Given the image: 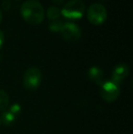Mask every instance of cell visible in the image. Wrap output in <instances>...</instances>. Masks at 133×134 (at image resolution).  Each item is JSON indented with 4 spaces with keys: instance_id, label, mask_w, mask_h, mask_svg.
<instances>
[{
    "instance_id": "1",
    "label": "cell",
    "mask_w": 133,
    "mask_h": 134,
    "mask_svg": "<svg viewBox=\"0 0 133 134\" xmlns=\"http://www.w3.org/2000/svg\"><path fill=\"white\" fill-rule=\"evenodd\" d=\"M20 13L23 19L30 25H38L45 18L44 7L36 0H27L24 2L20 8Z\"/></svg>"
},
{
    "instance_id": "2",
    "label": "cell",
    "mask_w": 133,
    "mask_h": 134,
    "mask_svg": "<svg viewBox=\"0 0 133 134\" xmlns=\"http://www.w3.org/2000/svg\"><path fill=\"white\" fill-rule=\"evenodd\" d=\"M86 5L82 0H70L61 9V15L69 20H78L83 16Z\"/></svg>"
},
{
    "instance_id": "3",
    "label": "cell",
    "mask_w": 133,
    "mask_h": 134,
    "mask_svg": "<svg viewBox=\"0 0 133 134\" xmlns=\"http://www.w3.org/2000/svg\"><path fill=\"white\" fill-rule=\"evenodd\" d=\"M120 94L119 85L116 84L111 80H104L100 85V96L107 102H114Z\"/></svg>"
},
{
    "instance_id": "4",
    "label": "cell",
    "mask_w": 133,
    "mask_h": 134,
    "mask_svg": "<svg viewBox=\"0 0 133 134\" xmlns=\"http://www.w3.org/2000/svg\"><path fill=\"white\" fill-rule=\"evenodd\" d=\"M42 82V73L37 68H29L23 76V85L27 90H36Z\"/></svg>"
},
{
    "instance_id": "5",
    "label": "cell",
    "mask_w": 133,
    "mask_h": 134,
    "mask_svg": "<svg viewBox=\"0 0 133 134\" xmlns=\"http://www.w3.org/2000/svg\"><path fill=\"white\" fill-rule=\"evenodd\" d=\"M88 19L93 25H100L107 19V10L101 4L94 3L88 9Z\"/></svg>"
},
{
    "instance_id": "6",
    "label": "cell",
    "mask_w": 133,
    "mask_h": 134,
    "mask_svg": "<svg viewBox=\"0 0 133 134\" xmlns=\"http://www.w3.org/2000/svg\"><path fill=\"white\" fill-rule=\"evenodd\" d=\"M60 33L65 40L70 41V42H75V41L78 40L81 36L79 27L72 22H67V23L63 24Z\"/></svg>"
},
{
    "instance_id": "7",
    "label": "cell",
    "mask_w": 133,
    "mask_h": 134,
    "mask_svg": "<svg viewBox=\"0 0 133 134\" xmlns=\"http://www.w3.org/2000/svg\"><path fill=\"white\" fill-rule=\"evenodd\" d=\"M130 73V68L127 64L119 63L113 69L111 72V80L116 84L119 85L125 79L128 77Z\"/></svg>"
},
{
    "instance_id": "8",
    "label": "cell",
    "mask_w": 133,
    "mask_h": 134,
    "mask_svg": "<svg viewBox=\"0 0 133 134\" xmlns=\"http://www.w3.org/2000/svg\"><path fill=\"white\" fill-rule=\"evenodd\" d=\"M88 77L91 81L100 86L104 81V72L100 67L97 66H93L88 70Z\"/></svg>"
},
{
    "instance_id": "9",
    "label": "cell",
    "mask_w": 133,
    "mask_h": 134,
    "mask_svg": "<svg viewBox=\"0 0 133 134\" xmlns=\"http://www.w3.org/2000/svg\"><path fill=\"white\" fill-rule=\"evenodd\" d=\"M16 117L13 115L9 110H5L2 112L0 119H1V122L5 126H11L15 121H16Z\"/></svg>"
},
{
    "instance_id": "10",
    "label": "cell",
    "mask_w": 133,
    "mask_h": 134,
    "mask_svg": "<svg viewBox=\"0 0 133 134\" xmlns=\"http://www.w3.org/2000/svg\"><path fill=\"white\" fill-rule=\"evenodd\" d=\"M9 106V97L8 94L4 90L0 88V111L7 110V109Z\"/></svg>"
},
{
    "instance_id": "11",
    "label": "cell",
    "mask_w": 133,
    "mask_h": 134,
    "mask_svg": "<svg viewBox=\"0 0 133 134\" xmlns=\"http://www.w3.org/2000/svg\"><path fill=\"white\" fill-rule=\"evenodd\" d=\"M61 15V11L57 7H50L48 8L47 11V16L49 20H56L59 19V18Z\"/></svg>"
},
{
    "instance_id": "12",
    "label": "cell",
    "mask_w": 133,
    "mask_h": 134,
    "mask_svg": "<svg viewBox=\"0 0 133 134\" xmlns=\"http://www.w3.org/2000/svg\"><path fill=\"white\" fill-rule=\"evenodd\" d=\"M63 22L59 19H56V20H50L49 22V29L52 32H59L61 30V28L63 27Z\"/></svg>"
},
{
    "instance_id": "13",
    "label": "cell",
    "mask_w": 133,
    "mask_h": 134,
    "mask_svg": "<svg viewBox=\"0 0 133 134\" xmlns=\"http://www.w3.org/2000/svg\"><path fill=\"white\" fill-rule=\"evenodd\" d=\"M9 111L12 113L13 115H15L16 117H18V115H20L22 111V108L18 103H14L9 107Z\"/></svg>"
},
{
    "instance_id": "14",
    "label": "cell",
    "mask_w": 133,
    "mask_h": 134,
    "mask_svg": "<svg viewBox=\"0 0 133 134\" xmlns=\"http://www.w3.org/2000/svg\"><path fill=\"white\" fill-rule=\"evenodd\" d=\"M10 1L9 0H3V7L5 8V10H8L10 8Z\"/></svg>"
},
{
    "instance_id": "15",
    "label": "cell",
    "mask_w": 133,
    "mask_h": 134,
    "mask_svg": "<svg viewBox=\"0 0 133 134\" xmlns=\"http://www.w3.org/2000/svg\"><path fill=\"white\" fill-rule=\"evenodd\" d=\"M4 41H5V36H4V33L0 30V49L3 47L4 45Z\"/></svg>"
},
{
    "instance_id": "16",
    "label": "cell",
    "mask_w": 133,
    "mask_h": 134,
    "mask_svg": "<svg viewBox=\"0 0 133 134\" xmlns=\"http://www.w3.org/2000/svg\"><path fill=\"white\" fill-rule=\"evenodd\" d=\"M52 1H53L55 4H57V5H62L64 0H52Z\"/></svg>"
},
{
    "instance_id": "17",
    "label": "cell",
    "mask_w": 133,
    "mask_h": 134,
    "mask_svg": "<svg viewBox=\"0 0 133 134\" xmlns=\"http://www.w3.org/2000/svg\"><path fill=\"white\" fill-rule=\"evenodd\" d=\"M1 20H2V13H1V11H0V22H1Z\"/></svg>"
},
{
    "instance_id": "18",
    "label": "cell",
    "mask_w": 133,
    "mask_h": 134,
    "mask_svg": "<svg viewBox=\"0 0 133 134\" xmlns=\"http://www.w3.org/2000/svg\"><path fill=\"white\" fill-rule=\"evenodd\" d=\"M1 124H2V122H1V119H0V126H1Z\"/></svg>"
},
{
    "instance_id": "19",
    "label": "cell",
    "mask_w": 133,
    "mask_h": 134,
    "mask_svg": "<svg viewBox=\"0 0 133 134\" xmlns=\"http://www.w3.org/2000/svg\"><path fill=\"white\" fill-rule=\"evenodd\" d=\"M0 59H1V56H0Z\"/></svg>"
}]
</instances>
